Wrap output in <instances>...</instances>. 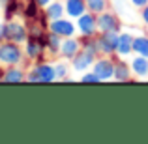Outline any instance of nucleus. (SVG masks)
<instances>
[{"mask_svg": "<svg viewBox=\"0 0 148 144\" xmlns=\"http://www.w3.org/2000/svg\"><path fill=\"white\" fill-rule=\"evenodd\" d=\"M25 49L21 43L4 40L0 43V66L8 68V66H21L25 62Z\"/></svg>", "mask_w": 148, "mask_h": 144, "instance_id": "nucleus-1", "label": "nucleus"}, {"mask_svg": "<svg viewBox=\"0 0 148 144\" xmlns=\"http://www.w3.org/2000/svg\"><path fill=\"white\" fill-rule=\"evenodd\" d=\"M56 79V71H54V64L51 62H36L32 68L26 71V83H43V84H51Z\"/></svg>", "mask_w": 148, "mask_h": 144, "instance_id": "nucleus-2", "label": "nucleus"}, {"mask_svg": "<svg viewBox=\"0 0 148 144\" xmlns=\"http://www.w3.org/2000/svg\"><path fill=\"white\" fill-rule=\"evenodd\" d=\"M4 36H6L8 41H15V43H25L30 36V28L28 25H25L23 21H17V19H8L4 23Z\"/></svg>", "mask_w": 148, "mask_h": 144, "instance_id": "nucleus-3", "label": "nucleus"}, {"mask_svg": "<svg viewBox=\"0 0 148 144\" xmlns=\"http://www.w3.org/2000/svg\"><path fill=\"white\" fill-rule=\"evenodd\" d=\"M114 66H116V56H103V54H99L96 58L94 66H92V71L99 77L101 83H109V81L114 79Z\"/></svg>", "mask_w": 148, "mask_h": 144, "instance_id": "nucleus-4", "label": "nucleus"}, {"mask_svg": "<svg viewBox=\"0 0 148 144\" xmlns=\"http://www.w3.org/2000/svg\"><path fill=\"white\" fill-rule=\"evenodd\" d=\"M77 25V34L83 38H96L99 34L98 30V15L92 13V11H86L83 13L79 19H75Z\"/></svg>", "mask_w": 148, "mask_h": 144, "instance_id": "nucleus-5", "label": "nucleus"}, {"mask_svg": "<svg viewBox=\"0 0 148 144\" xmlns=\"http://www.w3.org/2000/svg\"><path fill=\"white\" fill-rule=\"evenodd\" d=\"M49 32H54L64 40V38H71V36H77V25L73 19H69L68 15L60 19H54V21H49Z\"/></svg>", "mask_w": 148, "mask_h": 144, "instance_id": "nucleus-6", "label": "nucleus"}, {"mask_svg": "<svg viewBox=\"0 0 148 144\" xmlns=\"http://www.w3.org/2000/svg\"><path fill=\"white\" fill-rule=\"evenodd\" d=\"M118 34L120 32H99L98 36H96L99 54H103V56H116V49H118Z\"/></svg>", "mask_w": 148, "mask_h": 144, "instance_id": "nucleus-7", "label": "nucleus"}, {"mask_svg": "<svg viewBox=\"0 0 148 144\" xmlns=\"http://www.w3.org/2000/svg\"><path fill=\"white\" fill-rule=\"evenodd\" d=\"M98 30L99 32H122V19L111 10L98 13Z\"/></svg>", "mask_w": 148, "mask_h": 144, "instance_id": "nucleus-8", "label": "nucleus"}, {"mask_svg": "<svg viewBox=\"0 0 148 144\" xmlns=\"http://www.w3.org/2000/svg\"><path fill=\"white\" fill-rule=\"evenodd\" d=\"M94 62H96V56H94V54H90V53H86L84 49H81L79 53H77L75 56L69 60V66H71V71L84 73V71H88V69H92Z\"/></svg>", "mask_w": 148, "mask_h": 144, "instance_id": "nucleus-9", "label": "nucleus"}, {"mask_svg": "<svg viewBox=\"0 0 148 144\" xmlns=\"http://www.w3.org/2000/svg\"><path fill=\"white\" fill-rule=\"evenodd\" d=\"M81 51V38L77 36H71V38H64L62 40V45H60V58L64 60H71L77 53Z\"/></svg>", "mask_w": 148, "mask_h": 144, "instance_id": "nucleus-10", "label": "nucleus"}, {"mask_svg": "<svg viewBox=\"0 0 148 144\" xmlns=\"http://www.w3.org/2000/svg\"><path fill=\"white\" fill-rule=\"evenodd\" d=\"M133 54V34L130 30H122L118 34V49H116V56L127 58Z\"/></svg>", "mask_w": 148, "mask_h": 144, "instance_id": "nucleus-11", "label": "nucleus"}, {"mask_svg": "<svg viewBox=\"0 0 148 144\" xmlns=\"http://www.w3.org/2000/svg\"><path fill=\"white\" fill-rule=\"evenodd\" d=\"M0 81L2 83H25L26 81V71L21 68V66H8L6 69L2 71V75H0Z\"/></svg>", "mask_w": 148, "mask_h": 144, "instance_id": "nucleus-12", "label": "nucleus"}, {"mask_svg": "<svg viewBox=\"0 0 148 144\" xmlns=\"http://www.w3.org/2000/svg\"><path fill=\"white\" fill-rule=\"evenodd\" d=\"M130 66H131V71H133L135 79H141V81L148 79V58L146 56L135 54V56L131 58Z\"/></svg>", "mask_w": 148, "mask_h": 144, "instance_id": "nucleus-13", "label": "nucleus"}, {"mask_svg": "<svg viewBox=\"0 0 148 144\" xmlns=\"http://www.w3.org/2000/svg\"><path fill=\"white\" fill-rule=\"evenodd\" d=\"M133 79V71H131V66L126 64L120 56H116V66H114V83H130Z\"/></svg>", "mask_w": 148, "mask_h": 144, "instance_id": "nucleus-14", "label": "nucleus"}, {"mask_svg": "<svg viewBox=\"0 0 148 144\" xmlns=\"http://www.w3.org/2000/svg\"><path fill=\"white\" fill-rule=\"evenodd\" d=\"M64 8H66V15L69 19H79L83 13H86V0H64Z\"/></svg>", "mask_w": 148, "mask_h": 144, "instance_id": "nucleus-15", "label": "nucleus"}, {"mask_svg": "<svg viewBox=\"0 0 148 144\" xmlns=\"http://www.w3.org/2000/svg\"><path fill=\"white\" fill-rule=\"evenodd\" d=\"M43 15L49 19V21H54V19H60L66 15V8H64V2L60 0H53L49 6L43 8Z\"/></svg>", "mask_w": 148, "mask_h": 144, "instance_id": "nucleus-16", "label": "nucleus"}, {"mask_svg": "<svg viewBox=\"0 0 148 144\" xmlns=\"http://www.w3.org/2000/svg\"><path fill=\"white\" fill-rule=\"evenodd\" d=\"M60 45H62V38L54 32H47L45 38V51L49 56H58L60 54Z\"/></svg>", "mask_w": 148, "mask_h": 144, "instance_id": "nucleus-17", "label": "nucleus"}, {"mask_svg": "<svg viewBox=\"0 0 148 144\" xmlns=\"http://www.w3.org/2000/svg\"><path fill=\"white\" fill-rule=\"evenodd\" d=\"M133 54H141L148 58V34H137L133 36Z\"/></svg>", "mask_w": 148, "mask_h": 144, "instance_id": "nucleus-18", "label": "nucleus"}, {"mask_svg": "<svg viewBox=\"0 0 148 144\" xmlns=\"http://www.w3.org/2000/svg\"><path fill=\"white\" fill-rule=\"evenodd\" d=\"M23 13H25V17L26 19H32V21H36L38 17H40L41 15V10H40V4L36 2V0H28V2H26V6L23 8Z\"/></svg>", "mask_w": 148, "mask_h": 144, "instance_id": "nucleus-19", "label": "nucleus"}, {"mask_svg": "<svg viewBox=\"0 0 148 144\" xmlns=\"http://www.w3.org/2000/svg\"><path fill=\"white\" fill-rule=\"evenodd\" d=\"M81 38V49H84L86 53H90V54H94L96 58L99 56V49H98V41H96V38H83V36H79Z\"/></svg>", "mask_w": 148, "mask_h": 144, "instance_id": "nucleus-20", "label": "nucleus"}, {"mask_svg": "<svg viewBox=\"0 0 148 144\" xmlns=\"http://www.w3.org/2000/svg\"><path fill=\"white\" fill-rule=\"evenodd\" d=\"M69 69H71V66H69L68 60H64V58H62L60 62H54V71H56V79L58 81H66L68 79Z\"/></svg>", "mask_w": 148, "mask_h": 144, "instance_id": "nucleus-21", "label": "nucleus"}, {"mask_svg": "<svg viewBox=\"0 0 148 144\" xmlns=\"http://www.w3.org/2000/svg\"><path fill=\"white\" fill-rule=\"evenodd\" d=\"M86 8L92 13H101V11L109 10V0H86Z\"/></svg>", "mask_w": 148, "mask_h": 144, "instance_id": "nucleus-22", "label": "nucleus"}, {"mask_svg": "<svg viewBox=\"0 0 148 144\" xmlns=\"http://www.w3.org/2000/svg\"><path fill=\"white\" fill-rule=\"evenodd\" d=\"M19 8H21V6H19L17 0H8V2L4 4V10H6V11H4V17H6V21H8V19H13L15 15L19 13Z\"/></svg>", "mask_w": 148, "mask_h": 144, "instance_id": "nucleus-23", "label": "nucleus"}, {"mask_svg": "<svg viewBox=\"0 0 148 144\" xmlns=\"http://www.w3.org/2000/svg\"><path fill=\"white\" fill-rule=\"evenodd\" d=\"M81 83H86V84H99L101 81H99V77L96 75L92 69H88V71L81 73Z\"/></svg>", "mask_w": 148, "mask_h": 144, "instance_id": "nucleus-24", "label": "nucleus"}, {"mask_svg": "<svg viewBox=\"0 0 148 144\" xmlns=\"http://www.w3.org/2000/svg\"><path fill=\"white\" fill-rule=\"evenodd\" d=\"M141 21L145 26H148V4L145 8H141Z\"/></svg>", "mask_w": 148, "mask_h": 144, "instance_id": "nucleus-25", "label": "nucleus"}, {"mask_svg": "<svg viewBox=\"0 0 148 144\" xmlns=\"http://www.w3.org/2000/svg\"><path fill=\"white\" fill-rule=\"evenodd\" d=\"M130 4L133 8H137V10H141V8H145L148 4V0H130Z\"/></svg>", "mask_w": 148, "mask_h": 144, "instance_id": "nucleus-26", "label": "nucleus"}, {"mask_svg": "<svg viewBox=\"0 0 148 144\" xmlns=\"http://www.w3.org/2000/svg\"><path fill=\"white\" fill-rule=\"evenodd\" d=\"M38 4H40V8H45V6H49L51 2H53V0H36Z\"/></svg>", "mask_w": 148, "mask_h": 144, "instance_id": "nucleus-27", "label": "nucleus"}, {"mask_svg": "<svg viewBox=\"0 0 148 144\" xmlns=\"http://www.w3.org/2000/svg\"><path fill=\"white\" fill-rule=\"evenodd\" d=\"M6 40V36H4V23H0V43Z\"/></svg>", "mask_w": 148, "mask_h": 144, "instance_id": "nucleus-28", "label": "nucleus"}, {"mask_svg": "<svg viewBox=\"0 0 148 144\" xmlns=\"http://www.w3.org/2000/svg\"><path fill=\"white\" fill-rule=\"evenodd\" d=\"M145 32H146V34H148V26H146V28H145Z\"/></svg>", "mask_w": 148, "mask_h": 144, "instance_id": "nucleus-29", "label": "nucleus"}]
</instances>
